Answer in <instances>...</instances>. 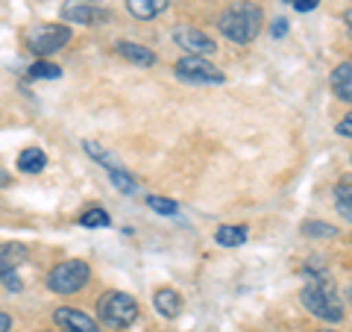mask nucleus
<instances>
[{
  "label": "nucleus",
  "instance_id": "nucleus-23",
  "mask_svg": "<svg viewBox=\"0 0 352 332\" xmlns=\"http://www.w3.org/2000/svg\"><path fill=\"white\" fill-rule=\"evenodd\" d=\"M0 282H3L9 291H21V289H24V282H21L18 271H3V273H0Z\"/></svg>",
  "mask_w": 352,
  "mask_h": 332
},
{
  "label": "nucleus",
  "instance_id": "nucleus-26",
  "mask_svg": "<svg viewBox=\"0 0 352 332\" xmlns=\"http://www.w3.org/2000/svg\"><path fill=\"white\" fill-rule=\"evenodd\" d=\"M338 136L352 138V112H349L346 118H340V124H338Z\"/></svg>",
  "mask_w": 352,
  "mask_h": 332
},
{
  "label": "nucleus",
  "instance_id": "nucleus-5",
  "mask_svg": "<svg viewBox=\"0 0 352 332\" xmlns=\"http://www.w3.org/2000/svg\"><path fill=\"white\" fill-rule=\"evenodd\" d=\"M173 74L179 76V80L185 83H200V85H220L226 80V74L217 68V65H212L208 59L203 56H185L176 62V68Z\"/></svg>",
  "mask_w": 352,
  "mask_h": 332
},
{
  "label": "nucleus",
  "instance_id": "nucleus-12",
  "mask_svg": "<svg viewBox=\"0 0 352 332\" xmlns=\"http://www.w3.org/2000/svg\"><path fill=\"white\" fill-rule=\"evenodd\" d=\"M24 262H27V247L24 245H18V241L0 245V273L3 271H18Z\"/></svg>",
  "mask_w": 352,
  "mask_h": 332
},
{
  "label": "nucleus",
  "instance_id": "nucleus-19",
  "mask_svg": "<svg viewBox=\"0 0 352 332\" xmlns=\"http://www.w3.org/2000/svg\"><path fill=\"white\" fill-rule=\"evenodd\" d=\"M80 224L88 227V229H100V227H109V224H112V218H109L106 209L94 206V209H85V212L80 215Z\"/></svg>",
  "mask_w": 352,
  "mask_h": 332
},
{
  "label": "nucleus",
  "instance_id": "nucleus-17",
  "mask_svg": "<svg viewBox=\"0 0 352 332\" xmlns=\"http://www.w3.org/2000/svg\"><path fill=\"white\" fill-rule=\"evenodd\" d=\"M247 236H250L247 227H241V224L238 227H220L214 232V241L220 247H238V245H244L247 241Z\"/></svg>",
  "mask_w": 352,
  "mask_h": 332
},
{
  "label": "nucleus",
  "instance_id": "nucleus-7",
  "mask_svg": "<svg viewBox=\"0 0 352 332\" xmlns=\"http://www.w3.org/2000/svg\"><path fill=\"white\" fill-rule=\"evenodd\" d=\"M62 21H68V24H82V27H97V24H106L109 21V9L88 3V0H65Z\"/></svg>",
  "mask_w": 352,
  "mask_h": 332
},
{
  "label": "nucleus",
  "instance_id": "nucleus-32",
  "mask_svg": "<svg viewBox=\"0 0 352 332\" xmlns=\"http://www.w3.org/2000/svg\"><path fill=\"white\" fill-rule=\"evenodd\" d=\"M349 297H352V289H349Z\"/></svg>",
  "mask_w": 352,
  "mask_h": 332
},
{
  "label": "nucleus",
  "instance_id": "nucleus-29",
  "mask_svg": "<svg viewBox=\"0 0 352 332\" xmlns=\"http://www.w3.org/2000/svg\"><path fill=\"white\" fill-rule=\"evenodd\" d=\"M6 183H9V174H6L3 168H0V185H6Z\"/></svg>",
  "mask_w": 352,
  "mask_h": 332
},
{
  "label": "nucleus",
  "instance_id": "nucleus-31",
  "mask_svg": "<svg viewBox=\"0 0 352 332\" xmlns=\"http://www.w3.org/2000/svg\"><path fill=\"white\" fill-rule=\"evenodd\" d=\"M38 332H47V329H38Z\"/></svg>",
  "mask_w": 352,
  "mask_h": 332
},
{
  "label": "nucleus",
  "instance_id": "nucleus-11",
  "mask_svg": "<svg viewBox=\"0 0 352 332\" xmlns=\"http://www.w3.org/2000/svg\"><path fill=\"white\" fill-rule=\"evenodd\" d=\"M332 92H335L338 101L352 103V62L338 65L332 71Z\"/></svg>",
  "mask_w": 352,
  "mask_h": 332
},
{
  "label": "nucleus",
  "instance_id": "nucleus-15",
  "mask_svg": "<svg viewBox=\"0 0 352 332\" xmlns=\"http://www.w3.org/2000/svg\"><path fill=\"white\" fill-rule=\"evenodd\" d=\"M153 303H156L159 315H164V318H176L182 312V297L173 289H159L156 297H153Z\"/></svg>",
  "mask_w": 352,
  "mask_h": 332
},
{
  "label": "nucleus",
  "instance_id": "nucleus-25",
  "mask_svg": "<svg viewBox=\"0 0 352 332\" xmlns=\"http://www.w3.org/2000/svg\"><path fill=\"white\" fill-rule=\"evenodd\" d=\"M270 32H273V39H282L285 32H288V21H285V18H276V21H273V27H270Z\"/></svg>",
  "mask_w": 352,
  "mask_h": 332
},
{
  "label": "nucleus",
  "instance_id": "nucleus-1",
  "mask_svg": "<svg viewBox=\"0 0 352 332\" xmlns=\"http://www.w3.org/2000/svg\"><path fill=\"white\" fill-rule=\"evenodd\" d=\"M261 27H264V15H261L258 3H252V0H235V3H229L226 12L220 15V32L235 44L256 41Z\"/></svg>",
  "mask_w": 352,
  "mask_h": 332
},
{
  "label": "nucleus",
  "instance_id": "nucleus-10",
  "mask_svg": "<svg viewBox=\"0 0 352 332\" xmlns=\"http://www.w3.org/2000/svg\"><path fill=\"white\" fill-rule=\"evenodd\" d=\"M115 50H118L126 62H135V65H156V53H153L150 48H144V44H138V41H118Z\"/></svg>",
  "mask_w": 352,
  "mask_h": 332
},
{
  "label": "nucleus",
  "instance_id": "nucleus-28",
  "mask_svg": "<svg viewBox=\"0 0 352 332\" xmlns=\"http://www.w3.org/2000/svg\"><path fill=\"white\" fill-rule=\"evenodd\" d=\"M344 24H346V32H349V39H352V9H346V12H344Z\"/></svg>",
  "mask_w": 352,
  "mask_h": 332
},
{
  "label": "nucleus",
  "instance_id": "nucleus-24",
  "mask_svg": "<svg viewBox=\"0 0 352 332\" xmlns=\"http://www.w3.org/2000/svg\"><path fill=\"white\" fill-rule=\"evenodd\" d=\"M288 3L296 9V12H311V9L320 6V0H288Z\"/></svg>",
  "mask_w": 352,
  "mask_h": 332
},
{
  "label": "nucleus",
  "instance_id": "nucleus-14",
  "mask_svg": "<svg viewBox=\"0 0 352 332\" xmlns=\"http://www.w3.org/2000/svg\"><path fill=\"white\" fill-rule=\"evenodd\" d=\"M18 168L24 174H41L47 168V153L38 150V147H27L18 153Z\"/></svg>",
  "mask_w": 352,
  "mask_h": 332
},
{
  "label": "nucleus",
  "instance_id": "nucleus-30",
  "mask_svg": "<svg viewBox=\"0 0 352 332\" xmlns=\"http://www.w3.org/2000/svg\"><path fill=\"white\" fill-rule=\"evenodd\" d=\"M323 332H332V329H323Z\"/></svg>",
  "mask_w": 352,
  "mask_h": 332
},
{
  "label": "nucleus",
  "instance_id": "nucleus-27",
  "mask_svg": "<svg viewBox=\"0 0 352 332\" xmlns=\"http://www.w3.org/2000/svg\"><path fill=\"white\" fill-rule=\"evenodd\" d=\"M9 329H12V318L6 312H0V332H9Z\"/></svg>",
  "mask_w": 352,
  "mask_h": 332
},
{
  "label": "nucleus",
  "instance_id": "nucleus-16",
  "mask_svg": "<svg viewBox=\"0 0 352 332\" xmlns=\"http://www.w3.org/2000/svg\"><path fill=\"white\" fill-rule=\"evenodd\" d=\"M335 206L346 220H352V174L338 180V185H335Z\"/></svg>",
  "mask_w": 352,
  "mask_h": 332
},
{
  "label": "nucleus",
  "instance_id": "nucleus-2",
  "mask_svg": "<svg viewBox=\"0 0 352 332\" xmlns=\"http://www.w3.org/2000/svg\"><path fill=\"white\" fill-rule=\"evenodd\" d=\"M302 306L314 318H323V320H329V324L344 320V306H340V297H338V291L326 280H311L305 285V289H302Z\"/></svg>",
  "mask_w": 352,
  "mask_h": 332
},
{
  "label": "nucleus",
  "instance_id": "nucleus-4",
  "mask_svg": "<svg viewBox=\"0 0 352 332\" xmlns=\"http://www.w3.org/2000/svg\"><path fill=\"white\" fill-rule=\"evenodd\" d=\"M91 280V268L82 259H68L59 262L56 268H50L47 273V289L56 294H76L85 289V282Z\"/></svg>",
  "mask_w": 352,
  "mask_h": 332
},
{
  "label": "nucleus",
  "instance_id": "nucleus-6",
  "mask_svg": "<svg viewBox=\"0 0 352 332\" xmlns=\"http://www.w3.org/2000/svg\"><path fill=\"white\" fill-rule=\"evenodd\" d=\"M71 41V30L62 24H38L30 32V48L36 56H50Z\"/></svg>",
  "mask_w": 352,
  "mask_h": 332
},
{
  "label": "nucleus",
  "instance_id": "nucleus-13",
  "mask_svg": "<svg viewBox=\"0 0 352 332\" xmlns=\"http://www.w3.org/2000/svg\"><path fill=\"white\" fill-rule=\"evenodd\" d=\"M168 6H170V0H126V9L135 18H141V21L159 18Z\"/></svg>",
  "mask_w": 352,
  "mask_h": 332
},
{
  "label": "nucleus",
  "instance_id": "nucleus-9",
  "mask_svg": "<svg viewBox=\"0 0 352 332\" xmlns=\"http://www.w3.org/2000/svg\"><path fill=\"white\" fill-rule=\"evenodd\" d=\"M53 324H56L62 332H100L94 318H88L82 309H74V306H62L53 312Z\"/></svg>",
  "mask_w": 352,
  "mask_h": 332
},
{
  "label": "nucleus",
  "instance_id": "nucleus-21",
  "mask_svg": "<svg viewBox=\"0 0 352 332\" xmlns=\"http://www.w3.org/2000/svg\"><path fill=\"white\" fill-rule=\"evenodd\" d=\"M30 76H32V80H59L62 68H59V65H53V62H32Z\"/></svg>",
  "mask_w": 352,
  "mask_h": 332
},
{
  "label": "nucleus",
  "instance_id": "nucleus-3",
  "mask_svg": "<svg viewBox=\"0 0 352 332\" xmlns=\"http://www.w3.org/2000/svg\"><path fill=\"white\" fill-rule=\"evenodd\" d=\"M97 309H100V320L112 329H126L138 318V300L124 291H106L97 300Z\"/></svg>",
  "mask_w": 352,
  "mask_h": 332
},
{
  "label": "nucleus",
  "instance_id": "nucleus-20",
  "mask_svg": "<svg viewBox=\"0 0 352 332\" xmlns=\"http://www.w3.org/2000/svg\"><path fill=\"white\" fill-rule=\"evenodd\" d=\"M302 236L305 238H335L338 227L323 224V220H305V224H302Z\"/></svg>",
  "mask_w": 352,
  "mask_h": 332
},
{
  "label": "nucleus",
  "instance_id": "nucleus-18",
  "mask_svg": "<svg viewBox=\"0 0 352 332\" xmlns=\"http://www.w3.org/2000/svg\"><path fill=\"white\" fill-rule=\"evenodd\" d=\"M106 174H109V180H112V185L118 188L120 194H135L138 183L132 180V176L124 168H118V165H106Z\"/></svg>",
  "mask_w": 352,
  "mask_h": 332
},
{
  "label": "nucleus",
  "instance_id": "nucleus-22",
  "mask_svg": "<svg viewBox=\"0 0 352 332\" xmlns=\"http://www.w3.org/2000/svg\"><path fill=\"white\" fill-rule=\"evenodd\" d=\"M147 206L153 209L156 215H164V218H173L179 215V206H176V200H168V197H147Z\"/></svg>",
  "mask_w": 352,
  "mask_h": 332
},
{
  "label": "nucleus",
  "instance_id": "nucleus-8",
  "mask_svg": "<svg viewBox=\"0 0 352 332\" xmlns=\"http://www.w3.org/2000/svg\"><path fill=\"white\" fill-rule=\"evenodd\" d=\"M173 41L179 44L182 50H188V56H214L217 53V44L212 36H206L203 30L197 27H176L173 30Z\"/></svg>",
  "mask_w": 352,
  "mask_h": 332
},
{
  "label": "nucleus",
  "instance_id": "nucleus-33",
  "mask_svg": "<svg viewBox=\"0 0 352 332\" xmlns=\"http://www.w3.org/2000/svg\"><path fill=\"white\" fill-rule=\"evenodd\" d=\"M285 3H288V0H285Z\"/></svg>",
  "mask_w": 352,
  "mask_h": 332
}]
</instances>
